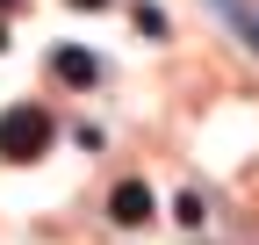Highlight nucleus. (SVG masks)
<instances>
[{
    "label": "nucleus",
    "instance_id": "nucleus-1",
    "mask_svg": "<svg viewBox=\"0 0 259 245\" xmlns=\"http://www.w3.org/2000/svg\"><path fill=\"white\" fill-rule=\"evenodd\" d=\"M51 137H58V123H51V108H36V101H15L8 115H0V159H8V166L44 159Z\"/></svg>",
    "mask_w": 259,
    "mask_h": 245
},
{
    "label": "nucleus",
    "instance_id": "nucleus-6",
    "mask_svg": "<svg viewBox=\"0 0 259 245\" xmlns=\"http://www.w3.org/2000/svg\"><path fill=\"white\" fill-rule=\"evenodd\" d=\"M245 36H252V44H259V22H245Z\"/></svg>",
    "mask_w": 259,
    "mask_h": 245
},
{
    "label": "nucleus",
    "instance_id": "nucleus-8",
    "mask_svg": "<svg viewBox=\"0 0 259 245\" xmlns=\"http://www.w3.org/2000/svg\"><path fill=\"white\" fill-rule=\"evenodd\" d=\"M0 8H15V0H0Z\"/></svg>",
    "mask_w": 259,
    "mask_h": 245
},
{
    "label": "nucleus",
    "instance_id": "nucleus-3",
    "mask_svg": "<svg viewBox=\"0 0 259 245\" xmlns=\"http://www.w3.org/2000/svg\"><path fill=\"white\" fill-rule=\"evenodd\" d=\"M51 72H58L65 87H94V79H101V58H94V51H72V44H65V51H51Z\"/></svg>",
    "mask_w": 259,
    "mask_h": 245
},
{
    "label": "nucleus",
    "instance_id": "nucleus-7",
    "mask_svg": "<svg viewBox=\"0 0 259 245\" xmlns=\"http://www.w3.org/2000/svg\"><path fill=\"white\" fill-rule=\"evenodd\" d=\"M0 51H8V29H0Z\"/></svg>",
    "mask_w": 259,
    "mask_h": 245
},
{
    "label": "nucleus",
    "instance_id": "nucleus-5",
    "mask_svg": "<svg viewBox=\"0 0 259 245\" xmlns=\"http://www.w3.org/2000/svg\"><path fill=\"white\" fill-rule=\"evenodd\" d=\"M72 8H108V0H72Z\"/></svg>",
    "mask_w": 259,
    "mask_h": 245
},
{
    "label": "nucleus",
    "instance_id": "nucleus-2",
    "mask_svg": "<svg viewBox=\"0 0 259 245\" xmlns=\"http://www.w3.org/2000/svg\"><path fill=\"white\" fill-rule=\"evenodd\" d=\"M108 224H122V231L151 224V188H144V180H115V195H108Z\"/></svg>",
    "mask_w": 259,
    "mask_h": 245
},
{
    "label": "nucleus",
    "instance_id": "nucleus-4",
    "mask_svg": "<svg viewBox=\"0 0 259 245\" xmlns=\"http://www.w3.org/2000/svg\"><path fill=\"white\" fill-rule=\"evenodd\" d=\"M180 224H187V231H202V224H209V202H202V195H194V188L180 195Z\"/></svg>",
    "mask_w": 259,
    "mask_h": 245
}]
</instances>
